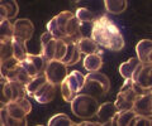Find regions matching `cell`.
Returning a JSON list of instances; mask_svg holds the SVG:
<instances>
[{
    "label": "cell",
    "instance_id": "obj_30",
    "mask_svg": "<svg viewBox=\"0 0 152 126\" xmlns=\"http://www.w3.org/2000/svg\"><path fill=\"white\" fill-rule=\"evenodd\" d=\"M13 57L12 39H0V62Z\"/></svg>",
    "mask_w": 152,
    "mask_h": 126
},
{
    "label": "cell",
    "instance_id": "obj_5",
    "mask_svg": "<svg viewBox=\"0 0 152 126\" xmlns=\"http://www.w3.org/2000/svg\"><path fill=\"white\" fill-rule=\"evenodd\" d=\"M110 90V81L105 74L96 72H89L85 76V83L83 87V93H88L90 96L99 97L104 96L105 93Z\"/></svg>",
    "mask_w": 152,
    "mask_h": 126
},
{
    "label": "cell",
    "instance_id": "obj_1",
    "mask_svg": "<svg viewBox=\"0 0 152 126\" xmlns=\"http://www.w3.org/2000/svg\"><path fill=\"white\" fill-rule=\"evenodd\" d=\"M91 38L102 48H105L108 50L118 52L124 48V38H123L119 28L105 15L99 17L93 23Z\"/></svg>",
    "mask_w": 152,
    "mask_h": 126
},
{
    "label": "cell",
    "instance_id": "obj_34",
    "mask_svg": "<svg viewBox=\"0 0 152 126\" xmlns=\"http://www.w3.org/2000/svg\"><path fill=\"white\" fill-rule=\"evenodd\" d=\"M76 125H89V126H96V125H100V122L99 121H89V120H84L83 122H80V124H76Z\"/></svg>",
    "mask_w": 152,
    "mask_h": 126
},
{
    "label": "cell",
    "instance_id": "obj_36",
    "mask_svg": "<svg viewBox=\"0 0 152 126\" xmlns=\"http://www.w3.org/2000/svg\"><path fill=\"white\" fill-rule=\"evenodd\" d=\"M0 20H4V19H1V18H0Z\"/></svg>",
    "mask_w": 152,
    "mask_h": 126
},
{
    "label": "cell",
    "instance_id": "obj_10",
    "mask_svg": "<svg viewBox=\"0 0 152 126\" xmlns=\"http://www.w3.org/2000/svg\"><path fill=\"white\" fill-rule=\"evenodd\" d=\"M47 60L42 54H32L28 53L24 60H22V66L26 69V72L31 77L37 76V74L45 73Z\"/></svg>",
    "mask_w": 152,
    "mask_h": 126
},
{
    "label": "cell",
    "instance_id": "obj_12",
    "mask_svg": "<svg viewBox=\"0 0 152 126\" xmlns=\"http://www.w3.org/2000/svg\"><path fill=\"white\" fill-rule=\"evenodd\" d=\"M5 109L8 114L14 119H27V116L32 111V104L26 96L18 101H12L7 104Z\"/></svg>",
    "mask_w": 152,
    "mask_h": 126
},
{
    "label": "cell",
    "instance_id": "obj_6",
    "mask_svg": "<svg viewBox=\"0 0 152 126\" xmlns=\"http://www.w3.org/2000/svg\"><path fill=\"white\" fill-rule=\"evenodd\" d=\"M0 77L5 78L7 81H19L24 85H27L32 78L23 68L22 62L14 57L0 62Z\"/></svg>",
    "mask_w": 152,
    "mask_h": 126
},
{
    "label": "cell",
    "instance_id": "obj_26",
    "mask_svg": "<svg viewBox=\"0 0 152 126\" xmlns=\"http://www.w3.org/2000/svg\"><path fill=\"white\" fill-rule=\"evenodd\" d=\"M141 63V60L138 58H129L127 62L122 63L119 66V73L121 76L124 78V80H128V78H132L133 73H134L137 66Z\"/></svg>",
    "mask_w": 152,
    "mask_h": 126
},
{
    "label": "cell",
    "instance_id": "obj_24",
    "mask_svg": "<svg viewBox=\"0 0 152 126\" xmlns=\"http://www.w3.org/2000/svg\"><path fill=\"white\" fill-rule=\"evenodd\" d=\"M12 48H13V57L14 58L18 59L19 62L26 59V57L28 55L27 42L17 39V38H12Z\"/></svg>",
    "mask_w": 152,
    "mask_h": 126
},
{
    "label": "cell",
    "instance_id": "obj_29",
    "mask_svg": "<svg viewBox=\"0 0 152 126\" xmlns=\"http://www.w3.org/2000/svg\"><path fill=\"white\" fill-rule=\"evenodd\" d=\"M50 126H74L76 125L66 114H57L48 120Z\"/></svg>",
    "mask_w": 152,
    "mask_h": 126
},
{
    "label": "cell",
    "instance_id": "obj_20",
    "mask_svg": "<svg viewBox=\"0 0 152 126\" xmlns=\"http://www.w3.org/2000/svg\"><path fill=\"white\" fill-rule=\"evenodd\" d=\"M76 44H77L81 54L88 55V54H93V53H103L102 47L99 45L93 38H89V37L83 35L81 38L76 42Z\"/></svg>",
    "mask_w": 152,
    "mask_h": 126
},
{
    "label": "cell",
    "instance_id": "obj_4",
    "mask_svg": "<svg viewBox=\"0 0 152 126\" xmlns=\"http://www.w3.org/2000/svg\"><path fill=\"white\" fill-rule=\"evenodd\" d=\"M143 93L145 92L132 81V78L124 80V83H123V86L121 87V90L117 95V100L114 101L117 110H131L134 105L136 100L138 99V96L143 95Z\"/></svg>",
    "mask_w": 152,
    "mask_h": 126
},
{
    "label": "cell",
    "instance_id": "obj_2",
    "mask_svg": "<svg viewBox=\"0 0 152 126\" xmlns=\"http://www.w3.org/2000/svg\"><path fill=\"white\" fill-rule=\"evenodd\" d=\"M47 32L55 37V38L71 39L77 42L83 37L81 34V23L76 18L75 13L71 12H61L55 15L47 23Z\"/></svg>",
    "mask_w": 152,
    "mask_h": 126
},
{
    "label": "cell",
    "instance_id": "obj_19",
    "mask_svg": "<svg viewBox=\"0 0 152 126\" xmlns=\"http://www.w3.org/2000/svg\"><path fill=\"white\" fill-rule=\"evenodd\" d=\"M19 13L17 0H0V18L1 19H15Z\"/></svg>",
    "mask_w": 152,
    "mask_h": 126
},
{
    "label": "cell",
    "instance_id": "obj_9",
    "mask_svg": "<svg viewBox=\"0 0 152 126\" xmlns=\"http://www.w3.org/2000/svg\"><path fill=\"white\" fill-rule=\"evenodd\" d=\"M132 81L145 93L152 92V63H140L132 76Z\"/></svg>",
    "mask_w": 152,
    "mask_h": 126
},
{
    "label": "cell",
    "instance_id": "obj_31",
    "mask_svg": "<svg viewBox=\"0 0 152 126\" xmlns=\"http://www.w3.org/2000/svg\"><path fill=\"white\" fill-rule=\"evenodd\" d=\"M13 38V23L9 19L0 20V39Z\"/></svg>",
    "mask_w": 152,
    "mask_h": 126
},
{
    "label": "cell",
    "instance_id": "obj_11",
    "mask_svg": "<svg viewBox=\"0 0 152 126\" xmlns=\"http://www.w3.org/2000/svg\"><path fill=\"white\" fill-rule=\"evenodd\" d=\"M33 34H34V25L32 20L20 18V19H15V22L13 23V38L28 42L32 39Z\"/></svg>",
    "mask_w": 152,
    "mask_h": 126
},
{
    "label": "cell",
    "instance_id": "obj_3",
    "mask_svg": "<svg viewBox=\"0 0 152 126\" xmlns=\"http://www.w3.org/2000/svg\"><path fill=\"white\" fill-rule=\"evenodd\" d=\"M70 104H71L72 114L76 117L83 119V120L94 119L96 116L99 106H100L96 97L90 96L88 93H83V92L77 93Z\"/></svg>",
    "mask_w": 152,
    "mask_h": 126
},
{
    "label": "cell",
    "instance_id": "obj_13",
    "mask_svg": "<svg viewBox=\"0 0 152 126\" xmlns=\"http://www.w3.org/2000/svg\"><path fill=\"white\" fill-rule=\"evenodd\" d=\"M118 112L115 104L114 102H104L99 106L98 112H96V121L100 122L102 126H110L113 125V119L115 114Z\"/></svg>",
    "mask_w": 152,
    "mask_h": 126
},
{
    "label": "cell",
    "instance_id": "obj_32",
    "mask_svg": "<svg viewBox=\"0 0 152 126\" xmlns=\"http://www.w3.org/2000/svg\"><path fill=\"white\" fill-rule=\"evenodd\" d=\"M131 126H152V117L143 115H136Z\"/></svg>",
    "mask_w": 152,
    "mask_h": 126
},
{
    "label": "cell",
    "instance_id": "obj_35",
    "mask_svg": "<svg viewBox=\"0 0 152 126\" xmlns=\"http://www.w3.org/2000/svg\"><path fill=\"white\" fill-rule=\"evenodd\" d=\"M0 126H3V120H1V114H0Z\"/></svg>",
    "mask_w": 152,
    "mask_h": 126
},
{
    "label": "cell",
    "instance_id": "obj_23",
    "mask_svg": "<svg viewBox=\"0 0 152 126\" xmlns=\"http://www.w3.org/2000/svg\"><path fill=\"white\" fill-rule=\"evenodd\" d=\"M47 82V78L45 76V73H41V74H37V76H33L29 82L26 85V92H27V96L28 97H32L34 96V93L39 90V88L45 85Z\"/></svg>",
    "mask_w": 152,
    "mask_h": 126
},
{
    "label": "cell",
    "instance_id": "obj_8",
    "mask_svg": "<svg viewBox=\"0 0 152 126\" xmlns=\"http://www.w3.org/2000/svg\"><path fill=\"white\" fill-rule=\"evenodd\" d=\"M67 66L62 62V60H47L46 69H45V76L47 81L53 83L55 86H60L64 82V80L67 76Z\"/></svg>",
    "mask_w": 152,
    "mask_h": 126
},
{
    "label": "cell",
    "instance_id": "obj_16",
    "mask_svg": "<svg viewBox=\"0 0 152 126\" xmlns=\"http://www.w3.org/2000/svg\"><path fill=\"white\" fill-rule=\"evenodd\" d=\"M132 110L137 115H143L152 117V92H147L143 95H140L136 100Z\"/></svg>",
    "mask_w": 152,
    "mask_h": 126
},
{
    "label": "cell",
    "instance_id": "obj_7",
    "mask_svg": "<svg viewBox=\"0 0 152 126\" xmlns=\"http://www.w3.org/2000/svg\"><path fill=\"white\" fill-rule=\"evenodd\" d=\"M85 83V76L80 71H72L70 72L64 82L60 85L61 88V95L62 99L66 102H71L74 100V97L83 91Z\"/></svg>",
    "mask_w": 152,
    "mask_h": 126
},
{
    "label": "cell",
    "instance_id": "obj_25",
    "mask_svg": "<svg viewBox=\"0 0 152 126\" xmlns=\"http://www.w3.org/2000/svg\"><path fill=\"white\" fill-rule=\"evenodd\" d=\"M137 114L131 110H122V111H118L115 114L113 119V125H117V126H126V125H131L133 119Z\"/></svg>",
    "mask_w": 152,
    "mask_h": 126
},
{
    "label": "cell",
    "instance_id": "obj_33",
    "mask_svg": "<svg viewBox=\"0 0 152 126\" xmlns=\"http://www.w3.org/2000/svg\"><path fill=\"white\" fill-rule=\"evenodd\" d=\"M5 82H7L5 78L0 77V106H5L7 104H9L5 93H4V86H5Z\"/></svg>",
    "mask_w": 152,
    "mask_h": 126
},
{
    "label": "cell",
    "instance_id": "obj_21",
    "mask_svg": "<svg viewBox=\"0 0 152 126\" xmlns=\"http://www.w3.org/2000/svg\"><path fill=\"white\" fill-rule=\"evenodd\" d=\"M66 42H67V52H66V55L62 59V62L67 67H70V66L76 64L80 59H81V52H80L76 42L71 40V39H66Z\"/></svg>",
    "mask_w": 152,
    "mask_h": 126
},
{
    "label": "cell",
    "instance_id": "obj_17",
    "mask_svg": "<svg viewBox=\"0 0 152 126\" xmlns=\"http://www.w3.org/2000/svg\"><path fill=\"white\" fill-rule=\"evenodd\" d=\"M56 87L57 86H55L53 83L47 81L45 85L34 93L33 99L36 100V102H38V104H41V105L50 104V102L53 101L55 97H56V90H57Z\"/></svg>",
    "mask_w": 152,
    "mask_h": 126
},
{
    "label": "cell",
    "instance_id": "obj_18",
    "mask_svg": "<svg viewBox=\"0 0 152 126\" xmlns=\"http://www.w3.org/2000/svg\"><path fill=\"white\" fill-rule=\"evenodd\" d=\"M136 53L142 63H152V40L142 39L136 44Z\"/></svg>",
    "mask_w": 152,
    "mask_h": 126
},
{
    "label": "cell",
    "instance_id": "obj_27",
    "mask_svg": "<svg viewBox=\"0 0 152 126\" xmlns=\"http://www.w3.org/2000/svg\"><path fill=\"white\" fill-rule=\"evenodd\" d=\"M105 10L110 14H122L127 10L128 0H104Z\"/></svg>",
    "mask_w": 152,
    "mask_h": 126
},
{
    "label": "cell",
    "instance_id": "obj_28",
    "mask_svg": "<svg viewBox=\"0 0 152 126\" xmlns=\"http://www.w3.org/2000/svg\"><path fill=\"white\" fill-rule=\"evenodd\" d=\"M75 15L79 19L80 23H94L95 20L98 19L96 14H95L94 12H91L90 9H88V8H79V9H76Z\"/></svg>",
    "mask_w": 152,
    "mask_h": 126
},
{
    "label": "cell",
    "instance_id": "obj_15",
    "mask_svg": "<svg viewBox=\"0 0 152 126\" xmlns=\"http://www.w3.org/2000/svg\"><path fill=\"white\" fill-rule=\"evenodd\" d=\"M56 44H57V38H55L50 32L46 30L41 35V54L46 58V60L55 59Z\"/></svg>",
    "mask_w": 152,
    "mask_h": 126
},
{
    "label": "cell",
    "instance_id": "obj_14",
    "mask_svg": "<svg viewBox=\"0 0 152 126\" xmlns=\"http://www.w3.org/2000/svg\"><path fill=\"white\" fill-rule=\"evenodd\" d=\"M4 93L9 102L18 101L27 96L26 85L19 81H7L5 86H4Z\"/></svg>",
    "mask_w": 152,
    "mask_h": 126
},
{
    "label": "cell",
    "instance_id": "obj_22",
    "mask_svg": "<svg viewBox=\"0 0 152 126\" xmlns=\"http://www.w3.org/2000/svg\"><path fill=\"white\" fill-rule=\"evenodd\" d=\"M103 67V53L88 54L84 58V68L89 72H96Z\"/></svg>",
    "mask_w": 152,
    "mask_h": 126
}]
</instances>
